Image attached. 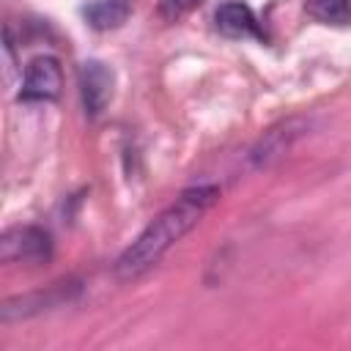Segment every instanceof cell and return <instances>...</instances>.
Listing matches in <instances>:
<instances>
[{"label": "cell", "mask_w": 351, "mask_h": 351, "mask_svg": "<svg viewBox=\"0 0 351 351\" xmlns=\"http://www.w3.org/2000/svg\"><path fill=\"white\" fill-rule=\"evenodd\" d=\"M219 200V189L214 184H197L184 189L165 211H159L143 233L118 255L112 274L121 282H132L151 271L203 217L206 211Z\"/></svg>", "instance_id": "obj_1"}, {"label": "cell", "mask_w": 351, "mask_h": 351, "mask_svg": "<svg viewBox=\"0 0 351 351\" xmlns=\"http://www.w3.org/2000/svg\"><path fill=\"white\" fill-rule=\"evenodd\" d=\"M52 258V236L38 225H14L0 236V261L41 266Z\"/></svg>", "instance_id": "obj_2"}, {"label": "cell", "mask_w": 351, "mask_h": 351, "mask_svg": "<svg viewBox=\"0 0 351 351\" xmlns=\"http://www.w3.org/2000/svg\"><path fill=\"white\" fill-rule=\"evenodd\" d=\"M77 291H80V282L60 280V282H52L47 291H33V293H22V296H14V299H5L3 307H0V318H3V324H8V321L38 315L44 310H52L58 304L71 302V296Z\"/></svg>", "instance_id": "obj_3"}, {"label": "cell", "mask_w": 351, "mask_h": 351, "mask_svg": "<svg viewBox=\"0 0 351 351\" xmlns=\"http://www.w3.org/2000/svg\"><path fill=\"white\" fill-rule=\"evenodd\" d=\"M63 88V71L58 58L38 55L25 66L19 101H55Z\"/></svg>", "instance_id": "obj_4"}, {"label": "cell", "mask_w": 351, "mask_h": 351, "mask_svg": "<svg viewBox=\"0 0 351 351\" xmlns=\"http://www.w3.org/2000/svg\"><path fill=\"white\" fill-rule=\"evenodd\" d=\"M112 90H115V74L107 63L85 60L80 66V96L90 118H99L107 110V104L112 101Z\"/></svg>", "instance_id": "obj_5"}, {"label": "cell", "mask_w": 351, "mask_h": 351, "mask_svg": "<svg viewBox=\"0 0 351 351\" xmlns=\"http://www.w3.org/2000/svg\"><path fill=\"white\" fill-rule=\"evenodd\" d=\"M310 129V121L304 118H288L277 126H271L269 132H263V137L252 145L250 151V162L252 167H269L274 159H280L304 132Z\"/></svg>", "instance_id": "obj_6"}, {"label": "cell", "mask_w": 351, "mask_h": 351, "mask_svg": "<svg viewBox=\"0 0 351 351\" xmlns=\"http://www.w3.org/2000/svg\"><path fill=\"white\" fill-rule=\"evenodd\" d=\"M214 27L225 36V38H247V36H263L261 27H258V19L252 14L250 5L239 3V0H230V3H222L217 11H214Z\"/></svg>", "instance_id": "obj_7"}, {"label": "cell", "mask_w": 351, "mask_h": 351, "mask_svg": "<svg viewBox=\"0 0 351 351\" xmlns=\"http://www.w3.org/2000/svg\"><path fill=\"white\" fill-rule=\"evenodd\" d=\"M82 14L93 30H115L129 19L132 5L129 0H93L82 8Z\"/></svg>", "instance_id": "obj_8"}, {"label": "cell", "mask_w": 351, "mask_h": 351, "mask_svg": "<svg viewBox=\"0 0 351 351\" xmlns=\"http://www.w3.org/2000/svg\"><path fill=\"white\" fill-rule=\"evenodd\" d=\"M304 8L313 19L324 25H348L351 22V0H304Z\"/></svg>", "instance_id": "obj_9"}, {"label": "cell", "mask_w": 351, "mask_h": 351, "mask_svg": "<svg viewBox=\"0 0 351 351\" xmlns=\"http://www.w3.org/2000/svg\"><path fill=\"white\" fill-rule=\"evenodd\" d=\"M200 5H203V0H159L156 14L165 22H178V19H184L186 14H192Z\"/></svg>", "instance_id": "obj_10"}]
</instances>
